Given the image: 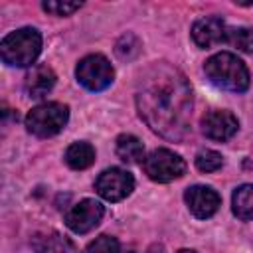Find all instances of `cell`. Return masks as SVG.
<instances>
[{
  "mask_svg": "<svg viewBox=\"0 0 253 253\" xmlns=\"http://www.w3.org/2000/svg\"><path fill=\"white\" fill-rule=\"evenodd\" d=\"M136 107L144 123L168 140H182L192 121V91L180 69L154 63L140 77Z\"/></svg>",
  "mask_w": 253,
  "mask_h": 253,
  "instance_id": "obj_1",
  "label": "cell"
},
{
  "mask_svg": "<svg viewBox=\"0 0 253 253\" xmlns=\"http://www.w3.org/2000/svg\"><path fill=\"white\" fill-rule=\"evenodd\" d=\"M204 71L208 79L219 89L231 93H243L249 89V69L237 55L229 51H219L211 55L206 61Z\"/></svg>",
  "mask_w": 253,
  "mask_h": 253,
  "instance_id": "obj_2",
  "label": "cell"
},
{
  "mask_svg": "<svg viewBox=\"0 0 253 253\" xmlns=\"http://www.w3.org/2000/svg\"><path fill=\"white\" fill-rule=\"evenodd\" d=\"M42 51V36L36 28H20L10 32L0 42L2 61L12 67L32 65Z\"/></svg>",
  "mask_w": 253,
  "mask_h": 253,
  "instance_id": "obj_3",
  "label": "cell"
},
{
  "mask_svg": "<svg viewBox=\"0 0 253 253\" xmlns=\"http://www.w3.org/2000/svg\"><path fill=\"white\" fill-rule=\"evenodd\" d=\"M69 119V109L63 103H43L26 115V128L34 136L47 138L57 134Z\"/></svg>",
  "mask_w": 253,
  "mask_h": 253,
  "instance_id": "obj_4",
  "label": "cell"
},
{
  "mask_svg": "<svg viewBox=\"0 0 253 253\" xmlns=\"http://www.w3.org/2000/svg\"><path fill=\"white\" fill-rule=\"evenodd\" d=\"M144 174L154 180V182H160V184H166V182H172V180H178L184 176L186 172V162L180 154L168 150V148H156L152 150L144 162Z\"/></svg>",
  "mask_w": 253,
  "mask_h": 253,
  "instance_id": "obj_5",
  "label": "cell"
},
{
  "mask_svg": "<svg viewBox=\"0 0 253 253\" xmlns=\"http://www.w3.org/2000/svg\"><path fill=\"white\" fill-rule=\"evenodd\" d=\"M75 77L77 81L89 89V91H103L107 89L113 79H115V69L111 65V61L101 55V53H91V55H85L79 63H77V69H75Z\"/></svg>",
  "mask_w": 253,
  "mask_h": 253,
  "instance_id": "obj_6",
  "label": "cell"
},
{
  "mask_svg": "<svg viewBox=\"0 0 253 253\" xmlns=\"http://www.w3.org/2000/svg\"><path fill=\"white\" fill-rule=\"evenodd\" d=\"M95 190L107 202H121L134 190V178L123 168H107L99 174Z\"/></svg>",
  "mask_w": 253,
  "mask_h": 253,
  "instance_id": "obj_7",
  "label": "cell"
},
{
  "mask_svg": "<svg viewBox=\"0 0 253 253\" xmlns=\"http://www.w3.org/2000/svg\"><path fill=\"white\" fill-rule=\"evenodd\" d=\"M103 213L105 208L97 200L85 198L65 213V223L73 233H87L99 225Z\"/></svg>",
  "mask_w": 253,
  "mask_h": 253,
  "instance_id": "obj_8",
  "label": "cell"
},
{
  "mask_svg": "<svg viewBox=\"0 0 253 253\" xmlns=\"http://www.w3.org/2000/svg\"><path fill=\"white\" fill-rule=\"evenodd\" d=\"M237 126L239 123L235 115L223 109L210 111L202 117V132L211 140H219V142L229 140L237 132Z\"/></svg>",
  "mask_w": 253,
  "mask_h": 253,
  "instance_id": "obj_9",
  "label": "cell"
},
{
  "mask_svg": "<svg viewBox=\"0 0 253 253\" xmlns=\"http://www.w3.org/2000/svg\"><path fill=\"white\" fill-rule=\"evenodd\" d=\"M184 200H186L188 210L200 219L211 217L217 211L219 204H221L219 194L210 186H192V188H188L186 194H184Z\"/></svg>",
  "mask_w": 253,
  "mask_h": 253,
  "instance_id": "obj_10",
  "label": "cell"
},
{
  "mask_svg": "<svg viewBox=\"0 0 253 253\" xmlns=\"http://www.w3.org/2000/svg\"><path fill=\"white\" fill-rule=\"evenodd\" d=\"M192 38L194 42L208 49V47H213L217 43H223L227 42V26L223 24L221 18H215V16H204L200 20L194 22L192 26Z\"/></svg>",
  "mask_w": 253,
  "mask_h": 253,
  "instance_id": "obj_11",
  "label": "cell"
},
{
  "mask_svg": "<svg viewBox=\"0 0 253 253\" xmlns=\"http://www.w3.org/2000/svg\"><path fill=\"white\" fill-rule=\"evenodd\" d=\"M55 85V73L51 67L47 65H36L28 75H26V81H24V87H26V93L32 97V99H42L45 97Z\"/></svg>",
  "mask_w": 253,
  "mask_h": 253,
  "instance_id": "obj_12",
  "label": "cell"
},
{
  "mask_svg": "<svg viewBox=\"0 0 253 253\" xmlns=\"http://www.w3.org/2000/svg\"><path fill=\"white\" fill-rule=\"evenodd\" d=\"M34 253H77L73 241L57 231H47L34 241Z\"/></svg>",
  "mask_w": 253,
  "mask_h": 253,
  "instance_id": "obj_13",
  "label": "cell"
},
{
  "mask_svg": "<svg viewBox=\"0 0 253 253\" xmlns=\"http://www.w3.org/2000/svg\"><path fill=\"white\" fill-rule=\"evenodd\" d=\"M117 156L126 164H138L144 162V146L134 134H121L115 144Z\"/></svg>",
  "mask_w": 253,
  "mask_h": 253,
  "instance_id": "obj_14",
  "label": "cell"
},
{
  "mask_svg": "<svg viewBox=\"0 0 253 253\" xmlns=\"http://www.w3.org/2000/svg\"><path fill=\"white\" fill-rule=\"evenodd\" d=\"M65 162L73 170H85L95 162V148L89 142H73L65 150Z\"/></svg>",
  "mask_w": 253,
  "mask_h": 253,
  "instance_id": "obj_15",
  "label": "cell"
},
{
  "mask_svg": "<svg viewBox=\"0 0 253 253\" xmlns=\"http://www.w3.org/2000/svg\"><path fill=\"white\" fill-rule=\"evenodd\" d=\"M231 210L239 219H253V184L235 188L231 196Z\"/></svg>",
  "mask_w": 253,
  "mask_h": 253,
  "instance_id": "obj_16",
  "label": "cell"
},
{
  "mask_svg": "<svg viewBox=\"0 0 253 253\" xmlns=\"http://www.w3.org/2000/svg\"><path fill=\"white\" fill-rule=\"evenodd\" d=\"M227 42L243 53H253V30L251 28H227Z\"/></svg>",
  "mask_w": 253,
  "mask_h": 253,
  "instance_id": "obj_17",
  "label": "cell"
},
{
  "mask_svg": "<svg viewBox=\"0 0 253 253\" xmlns=\"http://www.w3.org/2000/svg\"><path fill=\"white\" fill-rule=\"evenodd\" d=\"M221 166H223V158H221V154L215 152V150L206 148V150H200V152L196 154V168H198L200 172H215V170H219Z\"/></svg>",
  "mask_w": 253,
  "mask_h": 253,
  "instance_id": "obj_18",
  "label": "cell"
},
{
  "mask_svg": "<svg viewBox=\"0 0 253 253\" xmlns=\"http://www.w3.org/2000/svg\"><path fill=\"white\" fill-rule=\"evenodd\" d=\"M83 253H121L117 237L111 235H99L95 241H91Z\"/></svg>",
  "mask_w": 253,
  "mask_h": 253,
  "instance_id": "obj_19",
  "label": "cell"
},
{
  "mask_svg": "<svg viewBox=\"0 0 253 253\" xmlns=\"http://www.w3.org/2000/svg\"><path fill=\"white\" fill-rule=\"evenodd\" d=\"M83 4L81 2H61V0H47L42 4V8L53 16H69L75 10H79Z\"/></svg>",
  "mask_w": 253,
  "mask_h": 253,
  "instance_id": "obj_20",
  "label": "cell"
},
{
  "mask_svg": "<svg viewBox=\"0 0 253 253\" xmlns=\"http://www.w3.org/2000/svg\"><path fill=\"white\" fill-rule=\"evenodd\" d=\"M146 253H164V247L160 245V243H154V245H150L148 247V251Z\"/></svg>",
  "mask_w": 253,
  "mask_h": 253,
  "instance_id": "obj_21",
  "label": "cell"
},
{
  "mask_svg": "<svg viewBox=\"0 0 253 253\" xmlns=\"http://www.w3.org/2000/svg\"><path fill=\"white\" fill-rule=\"evenodd\" d=\"M178 253H196V251H190V249H180Z\"/></svg>",
  "mask_w": 253,
  "mask_h": 253,
  "instance_id": "obj_22",
  "label": "cell"
},
{
  "mask_svg": "<svg viewBox=\"0 0 253 253\" xmlns=\"http://www.w3.org/2000/svg\"><path fill=\"white\" fill-rule=\"evenodd\" d=\"M126 253H134V251H132V249H128V251H126Z\"/></svg>",
  "mask_w": 253,
  "mask_h": 253,
  "instance_id": "obj_23",
  "label": "cell"
}]
</instances>
